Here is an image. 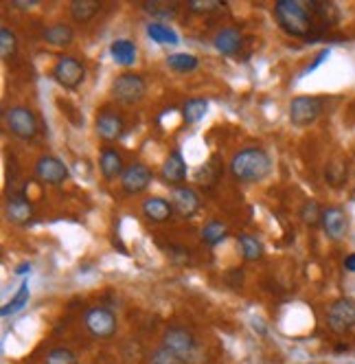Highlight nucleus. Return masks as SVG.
I'll return each instance as SVG.
<instances>
[{"mask_svg":"<svg viewBox=\"0 0 355 364\" xmlns=\"http://www.w3.org/2000/svg\"><path fill=\"white\" fill-rule=\"evenodd\" d=\"M312 3H300V0H276L274 18L288 36L292 38H312L314 36V16Z\"/></svg>","mask_w":355,"mask_h":364,"instance_id":"1","label":"nucleus"},{"mask_svg":"<svg viewBox=\"0 0 355 364\" xmlns=\"http://www.w3.org/2000/svg\"><path fill=\"white\" fill-rule=\"evenodd\" d=\"M231 173L239 182H261L272 173V159L263 147L239 149L231 159Z\"/></svg>","mask_w":355,"mask_h":364,"instance_id":"2","label":"nucleus"},{"mask_svg":"<svg viewBox=\"0 0 355 364\" xmlns=\"http://www.w3.org/2000/svg\"><path fill=\"white\" fill-rule=\"evenodd\" d=\"M147 95V82L145 77L138 73H121L114 77V82L110 86V97L123 106H134V103L143 101Z\"/></svg>","mask_w":355,"mask_h":364,"instance_id":"3","label":"nucleus"},{"mask_svg":"<svg viewBox=\"0 0 355 364\" xmlns=\"http://www.w3.org/2000/svg\"><path fill=\"white\" fill-rule=\"evenodd\" d=\"M50 77L64 90H77L86 82V66L72 55H60L50 68Z\"/></svg>","mask_w":355,"mask_h":364,"instance_id":"4","label":"nucleus"},{"mask_svg":"<svg viewBox=\"0 0 355 364\" xmlns=\"http://www.w3.org/2000/svg\"><path fill=\"white\" fill-rule=\"evenodd\" d=\"M84 327L97 341H110L119 329V321L112 309L104 305H94L84 314Z\"/></svg>","mask_w":355,"mask_h":364,"instance_id":"5","label":"nucleus"},{"mask_svg":"<svg viewBox=\"0 0 355 364\" xmlns=\"http://www.w3.org/2000/svg\"><path fill=\"white\" fill-rule=\"evenodd\" d=\"M5 123H7L9 132L16 139H22V141H33L38 136V132H40L38 117L27 106H13V108H9L7 114H5Z\"/></svg>","mask_w":355,"mask_h":364,"instance_id":"6","label":"nucleus"},{"mask_svg":"<svg viewBox=\"0 0 355 364\" xmlns=\"http://www.w3.org/2000/svg\"><path fill=\"white\" fill-rule=\"evenodd\" d=\"M322 112V99L318 97H294L290 101V121L294 127H307L316 123V119Z\"/></svg>","mask_w":355,"mask_h":364,"instance_id":"7","label":"nucleus"},{"mask_svg":"<svg viewBox=\"0 0 355 364\" xmlns=\"http://www.w3.org/2000/svg\"><path fill=\"white\" fill-rule=\"evenodd\" d=\"M327 325L336 333H346L355 327V299H338L327 309Z\"/></svg>","mask_w":355,"mask_h":364,"instance_id":"8","label":"nucleus"},{"mask_svg":"<svg viewBox=\"0 0 355 364\" xmlns=\"http://www.w3.org/2000/svg\"><path fill=\"white\" fill-rule=\"evenodd\" d=\"M163 345L167 349H171L182 362L191 360L195 355V349H197L193 333L187 331L185 327H169L163 336Z\"/></svg>","mask_w":355,"mask_h":364,"instance_id":"9","label":"nucleus"},{"mask_svg":"<svg viewBox=\"0 0 355 364\" xmlns=\"http://www.w3.org/2000/svg\"><path fill=\"white\" fill-rule=\"evenodd\" d=\"M94 132L99 139L114 143L125 134V121L119 112H114L110 108H101L94 119Z\"/></svg>","mask_w":355,"mask_h":364,"instance_id":"10","label":"nucleus"},{"mask_svg":"<svg viewBox=\"0 0 355 364\" xmlns=\"http://www.w3.org/2000/svg\"><path fill=\"white\" fill-rule=\"evenodd\" d=\"M151 180H154V171H151L147 165L132 163L130 167H125V171L121 176V189L128 196H138L151 185Z\"/></svg>","mask_w":355,"mask_h":364,"instance_id":"11","label":"nucleus"},{"mask_svg":"<svg viewBox=\"0 0 355 364\" xmlns=\"http://www.w3.org/2000/svg\"><path fill=\"white\" fill-rule=\"evenodd\" d=\"M36 176L42 182H46V185L58 187V185H64L70 173H68V167L58 159V156L44 154L36 161Z\"/></svg>","mask_w":355,"mask_h":364,"instance_id":"12","label":"nucleus"},{"mask_svg":"<svg viewBox=\"0 0 355 364\" xmlns=\"http://www.w3.org/2000/svg\"><path fill=\"white\" fill-rule=\"evenodd\" d=\"M160 180L165 182L167 187H185V180H187V163H185V156L180 149H173L169 151V156L165 159L163 167H160Z\"/></svg>","mask_w":355,"mask_h":364,"instance_id":"13","label":"nucleus"},{"mask_svg":"<svg viewBox=\"0 0 355 364\" xmlns=\"http://www.w3.org/2000/svg\"><path fill=\"white\" fill-rule=\"evenodd\" d=\"M320 226H322L324 235L329 240L340 242L346 237V232H349V218L342 209H338V206H327V209H322Z\"/></svg>","mask_w":355,"mask_h":364,"instance_id":"14","label":"nucleus"},{"mask_svg":"<svg viewBox=\"0 0 355 364\" xmlns=\"http://www.w3.org/2000/svg\"><path fill=\"white\" fill-rule=\"evenodd\" d=\"M5 218L11 224L27 226L31 222V218H33V204L27 200V196H24V193H11L5 200Z\"/></svg>","mask_w":355,"mask_h":364,"instance_id":"15","label":"nucleus"},{"mask_svg":"<svg viewBox=\"0 0 355 364\" xmlns=\"http://www.w3.org/2000/svg\"><path fill=\"white\" fill-rule=\"evenodd\" d=\"M171 204H173V211L178 215L185 218V220H191V218L197 215L200 206H202V200H200V193L195 189H191V187H178V189H173Z\"/></svg>","mask_w":355,"mask_h":364,"instance_id":"16","label":"nucleus"},{"mask_svg":"<svg viewBox=\"0 0 355 364\" xmlns=\"http://www.w3.org/2000/svg\"><path fill=\"white\" fill-rule=\"evenodd\" d=\"M213 46L219 50L222 55L233 58V55L239 53L241 46H244V36H241V31H237V29H222V31L215 33Z\"/></svg>","mask_w":355,"mask_h":364,"instance_id":"17","label":"nucleus"},{"mask_svg":"<svg viewBox=\"0 0 355 364\" xmlns=\"http://www.w3.org/2000/svg\"><path fill=\"white\" fill-rule=\"evenodd\" d=\"M110 55L119 66H132L138 60V46L128 38H119L110 44Z\"/></svg>","mask_w":355,"mask_h":364,"instance_id":"18","label":"nucleus"},{"mask_svg":"<svg viewBox=\"0 0 355 364\" xmlns=\"http://www.w3.org/2000/svg\"><path fill=\"white\" fill-rule=\"evenodd\" d=\"M143 215L149 220V222H154V224H163L167 222L171 215H173V204L167 202L165 198H147L143 202Z\"/></svg>","mask_w":355,"mask_h":364,"instance_id":"19","label":"nucleus"},{"mask_svg":"<svg viewBox=\"0 0 355 364\" xmlns=\"http://www.w3.org/2000/svg\"><path fill=\"white\" fill-rule=\"evenodd\" d=\"M99 169H101V173H104L106 180H114V178L123 176L125 163H123L121 151H116L112 147H106L99 156Z\"/></svg>","mask_w":355,"mask_h":364,"instance_id":"20","label":"nucleus"},{"mask_svg":"<svg viewBox=\"0 0 355 364\" xmlns=\"http://www.w3.org/2000/svg\"><path fill=\"white\" fill-rule=\"evenodd\" d=\"M42 40L48 44V46H55V48H66L75 42V31L72 27L64 22H58V24H50L48 29H44L42 33Z\"/></svg>","mask_w":355,"mask_h":364,"instance_id":"21","label":"nucleus"},{"mask_svg":"<svg viewBox=\"0 0 355 364\" xmlns=\"http://www.w3.org/2000/svg\"><path fill=\"white\" fill-rule=\"evenodd\" d=\"M101 9V3H97V0H72L70 3V16L75 22H90Z\"/></svg>","mask_w":355,"mask_h":364,"instance_id":"22","label":"nucleus"},{"mask_svg":"<svg viewBox=\"0 0 355 364\" xmlns=\"http://www.w3.org/2000/svg\"><path fill=\"white\" fill-rule=\"evenodd\" d=\"M145 31H147L149 40H154L156 44H171V46H175L178 42H180L178 33L171 27H167V24H163V22H147Z\"/></svg>","mask_w":355,"mask_h":364,"instance_id":"23","label":"nucleus"},{"mask_svg":"<svg viewBox=\"0 0 355 364\" xmlns=\"http://www.w3.org/2000/svg\"><path fill=\"white\" fill-rule=\"evenodd\" d=\"M207 112H209V101L207 99L195 97V99H187L182 103V117H185L187 123H200L202 119L207 117Z\"/></svg>","mask_w":355,"mask_h":364,"instance_id":"24","label":"nucleus"},{"mask_svg":"<svg viewBox=\"0 0 355 364\" xmlns=\"http://www.w3.org/2000/svg\"><path fill=\"white\" fill-rule=\"evenodd\" d=\"M29 296H31L29 281H22V283H20V288H18V292H16V296H13L9 303H5V305H3V309H0V314H3L5 318H7V316H13V314H18V311L29 303Z\"/></svg>","mask_w":355,"mask_h":364,"instance_id":"25","label":"nucleus"},{"mask_svg":"<svg viewBox=\"0 0 355 364\" xmlns=\"http://www.w3.org/2000/svg\"><path fill=\"white\" fill-rule=\"evenodd\" d=\"M237 244L241 248V255H244L246 262H257V259L263 257V244L257 237L248 235V232H241V235L237 237Z\"/></svg>","mask_w":355,"mask_h":364,"instance_id":"26","label":"nucleus"},{"mask_svg":"<svg viewBox=\"0 0 355 364\" xmlns=\"http://www.w3.org/2000/svg\"><path fill=\"white\" fill-rule=\"evenodd\" d=\"M228 237V228L222 222H209L204 228H202V242L209 246H217Z\"/></svg>","mask_w":355,"mask_h":364,"instance_id":"27","label":"nucleus"},{"mask_svg":"<svg viewBox=\"0 0 355 364\" xmlns=\"http://www.w3.org/2000/svg\"><path fill=\"white\" fill-rule=\"evenodd\" d=\"M167 66L175 73H191L197 68V58L191 53H173L167 58Z\"/></svg>","mask_w":355,"mask_h":364,"instance_id":"28","label":"nucleus"},{"mask_svg":"<svg viewBox=\"0 0 355 364\" xmlns=\"http://www.w3.org/2000/svg\"><path fill=\"white\" fill-rule=\"evenodd\" d=\"M18 50V38L11 29L3 27L0 29V55H3V60H11L16 55Z\"/></svg>","mask_w":355,"mask_h":364,"instance_id":"29","label":"nucleus"},{"mask_svg":"<svg viewBox=\"0 0 355 364\" xmlns=\"http://www.w3.org/2000/svg\"><path fill=\"white\" fill-rule=\"evenodd\" d=\"M300 220L305 222L307 226H318L322 220V209L318 206L316 200H307L305 204L300 206Z\"/></svg>","mask_w":355,"mask_h":364,"instance_id":"30","label":"nucleus"},{"mask_svg":"<svg viewBox=\"0 0 355 364\" xmlns=\"http://www.w3.org/2000/svg\"><path fill=\"white\" fill-rule=\"evenodd\" d=\"M44 364H77V355L66 347H55L46 353Z\"/></svg>","mask_w":355,"mask_h":364,"instance_id":"31","label":"nucleus"},{"mask_svg":"<svg viewBox=\"0 0 355 364\" xmlns=\"http://www.w3.org/2000/svg\"><path fill=\"white\" fill-rule=\"evenodd\" d=\"M149 364H185L180 358H178L171 349H167L165 345H160L149 358Z\"/></svg>","mask_w":355,"mask_h":364,"instance_id":"32","label":"nucleus"},{"mask_svg":"<svg viewBox=\"0 0 355 364\" xmlns=\"http://www.w3.org/2000/svg\"><path fill=\"white\" fill-rule=\"evenodd\" d=\"M222 0H189L187 7L193 14H213L222 7Z\"/></svg>","mask_w":355,"mask_h":364,"instance_id":"33","label":"nucleus"},{"mask_svg":"<svg viewBox=\"0 0 355 364\" xmlns=\"http://www.w3.org/2000/svg\"><path fill=\"white\" fill-rule=\"evenodd\" d=\"M327 58H329V50H322V53H318V55H316V60H314V62H312V64L305 68V73H302V75H310L312 70H316V68H318V66H320V64H322Z\"/></svg>","mask_w":355,"mask_h":364,"instance_id":"34","label":"nucleus"},{"mask_svg":"<svg viewBox=\"0 0 355 364\" xmlns=\"http://www.w3.org/2000/svg\"><path fill=\"white\" fill-rule=\"evenodd\" d=\"M36 5H40L38 0H13L11 3L13 9H33Z\"/></svg>","mask_w":355,"mask_h":364,"instance_id":"35","label":"nucleus"},{"mask_svg":"<svg viewBox=\"0 0 355 364\" xmlns=\"http://www.w3.org/2000/svg\"><path fill=\"white\" fill-rule=\"evenodd\" d=\"M31 272V264H20L16 270H13V274H18V277H24V274H29Z\"/></svg>","mask_w":355,"mask_h":364,"instance_id":"36","label":"nucleus"},{"mask_svg":"<svg viewBox=\"0 0 355 364\" xmlns=\"http://www.w3.org/2000/svg\"><path fill=\"white\" fill-rule=\"evenodd\" d=\"M344 268H346L349 272H355V252L349 255V257L344 259Z\"/></svg>","mask_w":355,"mask_h":364,"instance_id":"37","label":"nucleus"}]
</instances>
